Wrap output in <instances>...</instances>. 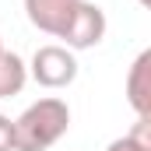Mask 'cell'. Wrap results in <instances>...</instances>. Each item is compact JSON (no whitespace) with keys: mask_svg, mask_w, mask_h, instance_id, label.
Segmentation results:
<instances>
[{"mask_svg":"<svg viewBox=\"0 0 151 151\" xmlns=\"http://www.w3.org/2000/svg\"><path fill=\"white\" fill-rule=\"evenodd\" d=\"M70 130V109L63 99H39L14 119V151H46Z\"/></svg>","mask_w":151,"mask_h":151,"instance_id":"obj_1","label":"cell"},{"mask_svg":"<svg viewBox=\"0 0 151 151\" xmlns=\"http://www.w3.org/2000/svg\"><path fill=\"white\" fill-rule=\"evenodd\" d=\"M28 74L35 77V84L53 88V91L74 84V77H77L74 49H67V46H39L32 63H28Z\"/></svg>","mask_w":151,"mask_h":151,"instance_id":"obj_2","label":"cell"},{"mask_svg":"<svg viewBox=\"0 0 151 151\" xmlns=\"http://www.w3.org/2000/svg\"><path fill=\"white\" fill-rule=\"evenodd\" d=\"M63 42H67V49H91V46H99L102 39H106V11L99 7V4H88V0H81V7L74 11V18H70V25H67V32H63Z\"/></svg>","mask_w":151,"mask_h":151,"instance_id":"obj_3","label":"cell"},{"mask_svg":"<svg viewBox=\"0 0 151 151\" xmlns=\"http://www.w3.org/2000/svg\"><path fill=\"white\" fill-rule=\"evenodd\" d=\"M77 7H81V0H25L28 21L35 25L39 32L56 35V39L67 32V25H70V18H74Z\"/></svg>","mask_w":151,"mask_h":151,"instance_id":"obj_4","label":"cell"},{"mask_svg":"<svg viewBox=\"0 0 151 151\" xmlns=\"http://www.w3.org/2000/svg\"><path fill=\"white\" fill-rule=\"evenodd\" d=\"M127 102L137 116H151V46L134 56L127 70Z\"/></svg>","mask_w":151,"mask_h":151,"instance_id":"obj_5","label":"cell"},{"mask_svg":"<svg viewBox=\"0 0 151 151\" xmlns=\"http://www.w3.org/2000/svg\"><path fill=\"white\" fill-rule=\"evenodd\" d=\"M25 81H28L25 60H21L18 53H7V49H4V56H0V99L18 95V91L25 88Z\"/></svg>","mask_w":151,"mask_h":151,"instance_id":"obj_6","label":"cell"},{"mask_svg":"<svg viewBox=\"0 0 151 151\" xmlns=\"http://www.w3.org/2000/svg\"><path fill=\"white\" fill-rule=\"evenodd\" d=\"M127 137H130L141 151H151V116H137V123L130 127Z\"/></svg>","mask_w":151,"mask_h":151,"instance_id":"obj_7","label":"cell"},{"mask_svg":"<svg viewBox=\"0 0 151 151\" xmlns=\"http://www.w3.org/2000/svg\"><path fill=\"white\" fill-rule=\"evenodd\" d=\"M0 151H14V119L0 116Z\"/></svg>","mask_w":151,"mask_h":151,"instance_id":"obj_8","label":"cell"},{"mask_svg":"<svg viewBox=\"0 0 151 151\" xmlns=\"http://www.w3.org/2000/svg\"><path fill=\"white\" fill-rule=\"evenodd\" d=\"M106 151H141V148H137L130 137H116V141H113V144H109Z\"/></svg>","mask_w":151,"mask_h":151,"instance_id":"obj_9","label":"cell"},{"mask_svg":"<svg viewBox=\"0 0 151 151\" xmlns=\"http://www.w3.org/2000/svg\"><path fill=\"white\" fill-rule=\"evenodd\" d=\"M137 4H141V7H148V11H151V0H137Z\"/></svg>","mask_w":151,"mask_h":151,"instance_id":"obj_10","label":"cell"},{"mask_svg":"<svg viewBox=\"0 0 151 151\" xmlns=\"http://www.w3.org/2000/svg\"><path fill=\"white\" fill-rule=\"evenodd\" d=\"M0 56H4V39H0Z\"/></svg>","mask_w":151,"mask_h":151,"instance_id":"obj_11","label":"cell"}]
</instances>
